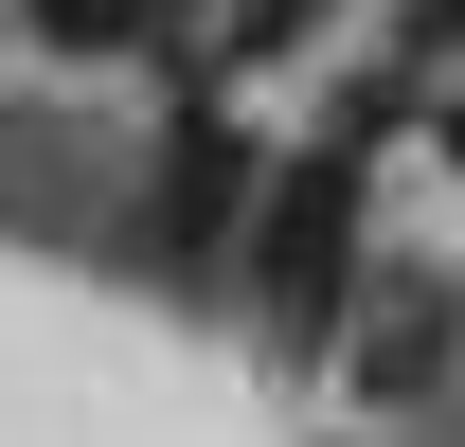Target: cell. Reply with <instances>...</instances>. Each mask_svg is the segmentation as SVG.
I'll return each mask as SVG.
<instances>
[{"label":"cell","mask_w":465,"mask_h":447,"mask_svg":"<svg viewBox=\"0 0 465 447\" xmlns=\"http://www.w3.org/2000/svg\"><path fill=\"white\" fill-rule=\"evenodd\" d=\"M448 144H465V108H448Z\"/></svg>","instance_id":"obj_4"},{"label":"cell","mask_w":465,"mask_h":447,"mask_svg":"<svg viewBox=\"0 0 465 447\" xmlns=\"http://www.w3.org/2000/svg\"><path fill=\"white\" fill-rule=\"evenodd\" d=\"M18 18H36L54 55H108V36H143V18H162V0H18Z\"/></svg>","instance_id":"obj_3"},{"label":"cell","mask_w":465,"mask_h":447,"mask_svg":"<svg viewBox=\"0 0 465 447\" xmlns=\"http://www.w3.org/2000/svg\"><path fill=\"white\" fill-rule=\"evenodd\" d=\"M358 376H376V393H430V376H448V304H430V286H411V304H376Z\"/></svg>","instance_id":"obj_2"},{"label":"cell","mask_w":465,"mask_h":447,"mask_svg":"<svg viewBox=\"0 0 465 447\" xmlns=\"http://www.w3.org/2000/svg\"><path fill=\"white\" fill-rule=\"evenodd\" d=\"M341 233H358V144H304V162L251 197V251H269V286H287V323L341 304Z\"/></svg>","instance_id":"obj_1"}]
</instances>
